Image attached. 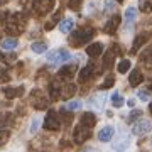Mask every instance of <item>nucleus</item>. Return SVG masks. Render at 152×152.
<instances>
[{
    "mask_svg": "<svg viewBox=\"0 0 152 152\" xmlns=\"http://www.w3.org/2000/svg\"><path fill=\"white\" fill-rule=\"evenodd\" d=\"M26 26H27V20L24 14L20 12H15L9 17V20L5 24V32L7 34H12V36H20L24 31H26Z\"/></svg>",
    "mask_w": 152,
    "mask_h": 152,
    "instance_id": "1",
    "label": "nucleus"
},
{
    "mask_svg": "<svg viewBox=\"0 0 152 152\" xmlns=\"http://www.w3.org/2000/svg\"><path fill=\"white\" fill-rule=\"evenodd\" d=\"M93 36H95V29H91V27H80V29H76L75 32L71 34L69 44L71 46H83V44H88V41H91Z\"/></svg>",
    "mask_w": 152,
    "mask_h": 152,
    "instance_id": "2",
    "label": "nucleus"
},
{
    "mask_svg": "<svg viewBox=\"0 0 152 152\" xmlns=\"http://www.w3.org/2000/svg\"><path fill=\"white\" fill-rule=\"evenodd\" d=\"M56 0H34L32 2V9L37 15H46L54 9Z\"/></svg>",
    "mask_w": 152,
    "mask_h": 152,
    "instance_id": "3",
    "label": "nucleus"
},
{
    "mask_svg": "<svg viewBox=\"0 0 152 152\" xmlns=\"http://www.w3.org/2000/svg\"><path fill=\"white\" fill-rule=\"evenodd\" d=\"M90 135H91V129H88V127H85V125L78 124L75 127V132H73V142L75 144H83V142H86L88 139H90Z\"/></svg>",
    "mask_w": 152,
    "mask_h": 152,
    "instance_id": "4",
    "label": "nucleus"
},
{
    "mask_svg": "<svg viewBox=\"0 0 152 152\" xmlns=\"http://www.w3.org/2000/svg\"><path fill=\"white\" fill-rule=\"evenodd\" d=\"M151 130H152V122H151V120L142 118V117L137 120L134 125H132V132H134L135 135H139V137L147 135V134H149Z\"/></svg>",
    "mask_w": 152,
    "mask_h": 152,
    "instance_id": "5",
    "label": "nucleus"
},
{
    "mask_svg": "<svg viewBox=\"0 0 152 152\" xmlns=\"http://www.w3.org/2000/svg\"><path fill=\"white\" fill-rule=\"evenodd\" d=\"M44 129H46V130H59V129H61L59 115L56 113L54 110H49V112H48L46 120H44Z\"/></svg>",
    "mask_w": 152,
    "mask_h": 152,
    "instance_id": "6",
    "label": "nucleus"
},
{
    "mask_svg": "<svg viewBox=\"0 0 152 152\" xmlns=\"http://www.w3.org/2000/svg\"><path fill=\"white\" fill-rule=\"evenodd\" d=\"M31 103H32V107L36 110H46L48 108V96H44L42 91H39V90H34L32 93H31Z\"/></svg>",
    "mask_w": 152,
    "mask_h": 152,
    "instance_id": "7",
    "label": "nucleus"
},
{
    "mask_svg": "<svg viewBox=\"0 0 152 152\" xmlns=\"http://www.w3.org/2000/svg\"><path fill=\"white\" fill-rule=\"evenodd\" d=\"M71 58V54L66 51V49H58V51H51L48 54V61L51 64H58L61 61H68Z\"/></svg>",
    "mask_w": 152,
    "mask_h": 152,
    "instance_id": "8",
    "label": "nucleus"
},
{
    "mask_svg": "<svg viewBox=\"0 0 152 152\" xmlns=\"http://www.w3.org/2000/svg\"><path fill=\"white\" fill-rule=\"evenodd\" d=\"M118 26H120V15L115 14V15H112L108 20H107V24H105V27H103V32L112 36V34H115V31L118 29Z\"/></svg>",
    "mask_w": 152,
    "mask_h": 152,
    "instance_id": "9",
    "label": "nucleus"
},
{
    "mask_svg": "<svg viewBox=\"0 0 152 152\" xmlns=\"http://www.w3.org/2000/svg\"><path fill=\"white\" fill-rule=\"evenodd\" d=\"M76 69H78L76 63L75 64H66V66H63V68L59 69L58 78H59V80H71V78L76 75Z\"/></svg>",
    "mask_w": 152,
    "mask_h": 152,
    "instance_id": "10",
    "label": "nucleus"
},
{
    "mask_svg": "<svg viewBox=\"0 0 152 152\" xmlns=\"http://www.w3.org/2000/svg\"><path fill=\"white\" fill-rule=\"evenodd\" d=\"M149 37H151V34H149V32L139 34V36L135 37V41H134V44H132V53H134V54L139 53V49H140L142 46H145V42L149 41Z\"/></svg>",
    "mask_w": 152,
    "mask_h": 152,
    "instance_id": "11",
    "label": "nucleus"
},
{
    "mask_svg": "<svg viewBox=\"0 0 152 152\" xmlns=\"http://www.w3.org/2000/svg\"><path fill=\"white\" fill-rule=\"evenodd\" d=\"M102 53H103V44H102V42L88 44L86 54L90 56V58H98V56H102Z\"/></svg>",
    "mask_w": 152,
    "mask_h": 152,
    "instance_id": "12",
    "label": "nucleus"
},
{
    "mask_svg": "<svg viewBox=\"0 0 152 152\" xmlns=\"http://www.w3.org/2000/svg\"><path fill=\"white\" fill-rule=\"evenodd\" d=\"M4 95H5L9 100L22 96V95H24V86H7V88H4Z\"/></svg>",
    "mask_w": 152,
    "mask_h": 152,
    "instance_id": "13",
    "label": "nucleus"
},
{
    "mask_svg": "<svg viewBox=\"0 0 152 152\" xmlns=\"http://www.w3.org/2000/svg\"><path fill=\"white\" fill-rule=\"evenodd\" d=\"M78 88L75 86V85H66V86H61V93H59V98L61 100H71V98L75 96V93Z\"/></svg>",
    "mask_w": 152,
    "mask_h": 152,
    "instance_id": "14",
    "label": "nucleus"
},
{
    "mask_svg": "<svg viewBox=\"0 0 152 152\" xmlns=\"http://www.w3.org/2000/svg\"><path fill=\"white\" fill-rule=\"evenodd\" d=\"M80 124L88 127V129H93L95 125H96V117L91 113V112H86V113L81 115V118H80Z\"/></svg>",
    "mask_w": 152,
    "mask_h": 152,
    "instance_id": "15",
    "label": "nucleus"
},
{
    "mask_svg": "<svg viewBox=\"0 0 152 152\" xmlns=\"http://www.w3.org/2000/svg\"><path fill=\"white\" fill-rule=\"evenodd\" d=\"M48 90H49V98H51V100H59V93H61L59 81H51Z\"/></svg>",
    "mask_w": 152,
    "mask_h": 152,
    "instance_id": "16",
    "label": "nucleus"
},
{
    "mask_svg": "<svg viewBox=\"0 0 152 152\" xmlns=\"http://www.w3.org/2000/svg\"><path fill=\"white\" fill-rule=\"evenodd\" d=\"M142 80H144V76H142L140 69H134L130 73V76H129V83H130V86H139L142 83Z\"/></svg>",
    "mask_w": 152,
    "mask_h": 152,
    "instance_id": "17",
    "label": "nucleus"
},
{
    "mask_svg": "<svg viewBox=\"0 0 152 152\" xmlns=\"http://www.w3.org/2000/svg\"><path fill=\"white\" fill-rule=\"evenodd\" d=\"M93 75V64H88L85 66L81 71H80V76H78V80H80V83H86L90 78H91Z\"/></svg>",
    "mask_w": 152,
    "mask_h": 152,
    "instance_id": "18",
    "label": "nucleus"
},
{
    "mask_svg": "<svg viewBox=\"0 0 152 152\" xmlns=\"http://www.w3.org/2000/svg\"><path fill=\"white\" fill-rule=\"evenodd\" d=\"M0 48L4 49V51H7V53H10V51H14V49L17 48V39L15 37H7L2 41V44H0Z\"/></svg>",
    "mask_w": 152,
    "mask_h": 152,
    "instance_id": "19",
    "label": "nucleus"
},
{
    "mask_svg": "<svg viewBox=\"0 0 152 152\" xmlns=\"http://www.w3.org/2000/svg\"><path fill=\"white\" fill-rule=\"evenodd\" d=\"M112 137H113V129H112V127H103V129L100 130V134H98L100 142H108Z\"/></svg>",
    "mask_w": 152,
    "mask_h": 152,
    "instance_id": "20",
    "label": "nucleus"
},
{
    "mask_svg": "<svg viewBox=\"0 0 152 152\" xmlns=\"http://www.w3.org/2000/svg\"><path fill=\"white\" fill-rule=\"evenodd\" d=\"M73 27H75V22L71 20V19H64V20H61V24H59V31L64 32V34L71 32Z\"/></svg>",
    "mask_w": 152,
    "mask_h": 152,
    "instance_id": "21",
    "label": "nucleus"
},
{
    "mask_svg": "<svg viewBox=\"0 0 152 152\" xmlns=\"http://www.w3.org/2000/svg\"><path fill=\"white\" fill-rule=\"evenodd\" d=\"M61 15H63V10H58V12L54 14V15H53L51 22H48V24L44 26V29H46V31H53V29H54V26L58 24V20L61 19Z\"/></svg>",
    "mask_w": 152,
    "mask_h": 152,
    "instance_id": "22",
    "label": "nucleus"
},
{
    "mask_svg": "<svg viewBox=\"0 0 152 152\" xmlns=\"http://www.w3.org/2000/svg\"><path fill=\"white\" fill-rule=\"evenodd\" d=\"M31 49H32L36 54H42V53L48 51V44L42 42V41H39V42H34L32 46H31Z\"/></svg>",
    "mask_w": 152,
    "mask_h": 152,
    "instance_id": "23",
    "label": "nucleus"
},
{
    "mask_svg": "<svg viewBox=\"0 0 152 152\" xmlns=\"http://www.w3.org/2000/svg\"><path fill=\"white\" fill-rule=\"evenodd\" d=\"M135 17H137V10L134 7H129L125 10V20H127V24H134L135 22Z\"/></svg>",
    "mask_w": 152,
    "mask_h": 152,
    "instance_id": "24",
    "label": "nucleus"
},
{
    "mask_svg": "<svg viewBox=\"0 0 152 152\" xmlns=\"http://www.w3.org/2000/svg\"><path fill=\"white\" fill-rule=\"evenodd\" d=\"M124 103H125V100L122 98V95L115 91L113 95H112V105H113L115 108H122V107H124Z\"/></svg>",
    "mask_w": 152,
    "mask_h": 152,
    "instance_id": "25",
    "label": "nucleus"
},
{
    "mask_svg": "<svg viewBox=\"0 0 152 152\" xmlns=\"http://www.w3.org/2000/svg\"><path fill=\"white\" fill-rule=\"evenodd\" d=\"M12 122V115L10 113H0V129H7Z\"/></svg>",
    "mask_w": 152,
    "mask_h": 152,
    "instance_id": "26",
    "label": "nucleus"
},
{
    "mask_svg": "<svg viewBox=\"0 0 152 152\" xmlns=\"http://www.w3.org/2000/svg\"><path fill=\"white\" fill-rule=\"evenodd\" d=\"M130 66H132V63L129 59H122L118 63V66H117V71L118 73H127V71L130 69Z\"/></svg>",
    "mask_w": 152,
    "mask_h": 152,
    "instance_id": "27",
    "label": "nucleus"
},
{
    "mask_svg": "<svg viewBox=\"0 0 152 152\" xmlns=\"http://www.w3.org/2000/svg\"><path fill=\"white\" fill-rule=\"evenodd\" d=\"M81 102H80V100H71L69 103L66 105L64 107V110H69V112H75V110H80L81 108Z\"/></svg>",
    "mask_w": 152,
    "mask_h": 152,
    "instance_id": "28",
    "label": "nucleus"
},
{
    "mask_svg": "<svg viewBox=\"0 0 152 152\" xmlns=\"http://www.w3.org/2000/svg\"><path fill=\"white\" fill-rule=\"evenodd\" d=\"M140 10L144 12V14H151L152 12V2H149V0H140Z\"/></svg>",
    "mask_w": 152,
    "mask_h": 152,
    "instance_id": "29",
    "label": "nucleus"
},
{
    "mask_svg": "<svg viewBox=\"0 0 152 152\" xmlns=\"http://www.w3.org/2000/svg\"><path fill=\"white\" fill-rule=\"evenodd\" d=\"M113 85H115V78L113 76H108V78L100 85V90H108V88H112Z\"/></svg>",
    "mask_w": 152,
    "mask_h": 152,
    "instance_id": "30",
    "label": "nucleus"
},
{
    "mask_svg": "<svg viewBox=\"0 0 152 152\" xmlns=\"http://www.w3.org/2000/svg\"><path fill=\"white\" fill-rule=\"evenodd\" d=\"M9 137H10V130L9 129H2L0 130V145H4L9 140Z\"/></svg>",
    "mask_w": 152,
    "mask_h": 152,
    "instance_id": "31",
    "label": "nucleus"
},
{
    "mask_svg": "<svg viewBox=\"0 0 152 152\" xmlns=\"http://www.w3.org/2000/svg\"><path fill=\"white\" fill-rule=\"evenodd\" d=\"M83 5V0H69L68 2V7H69L71 10H80Z\"/></svg>",
    "mask_w": 152,
    "mask_h": 152,
    "instance_id": "32",
    "label": "nucleus"
},
{
    "mask_svg": "<svg viewBox=\"0 0 152 152\" xmlns=\"http://www.w3.org/2000/svg\"><path fill=\"white\" fill-rule=\"evenodd\" d=\"M140 117H142V112H140V110H134V112L129 115V124H134V122H135V120H139Z\"/></svg>",
    "mask_w": 152,
    "mask_h": 152,
    "instance_id": "33",
    "label": "nucleus"
},
{
    "mask_svg": "<svg viewBox=\"0 0 152 152\" xmlns=\"http://www.w3.org/2000/svg\"><path fill=\"white\" fill-rule=\"evenodd\" d=\"M0 59L4 61V63H14L15 61V54H2L0 53Z\"/></svg>",
    "mask_w": 152,
    "mask_h": 152,
    "instance_id": "34",
    "label": "nucleus"
},
{
    "mask_svg": "<svg viewBox=\"0 0 152 152\" xmlns=\"http://www.w3.org/2000/svg\"><path fill=\"white\" fill-rule=\"evenodd\" d=\"M9 81H10V75L7 71L0 69V83H9Z\"/></svg>",
    "mask_w": 152,
    "mask_h": 152,
    "instance_id": "35",
    "label": "nucleus"
},
{
    "mask_svg": "<svg viewBox=\"0 0 152 152\" xmlns=\"http://www.w3.org/2000/svg\"><path fill=\"white\" fill-rule=\"evenodd\" d=\"M39 130V118H34L31 122V134H36Z\"/></svg>",
    "mask_w": 152,
    "mask_h": 152,
    "instance_id": "36",
    "label": "nucleus"
},
{
    "mask_svg": "<svg viewBox=\"0 0 152 152\" xmlns=\"http://www.w3.org/2000/svg\"><path fill=\"white\" fill-rule=\"evenodd\" d=\"M91 100H93V102H91V105H93V107H96V108H102V107H103V103H100V98L93 96Z\"/></svg>",
    "mask_w": 152,
    "mask_h": 152,
    "instance_id": "37",
    "label": "nucleus"
},
{
    "mask_svg": "<svg viewBox=\"0 0 152 152\" xmlns=\"http://www.w3.org/2000/svg\"><path fill=\"white\" fill-rule=\"evenodd\" d=\"M137 96L140 98V100H145L147 102V100H149V91H139L137 93Z\"/></svg>",
    "mask_w": 152,
    "mask_h": 152,
    "instance_id": "38",
    "label": "nucleus"
},
{
    "mask_svg": "<svg viewBox=\"0 0 152 152\" xmlns=\"http://www.w3.org/2000/svg\"><path fill=\"white\" fill-rule=\"evenodd\" d=\"M127 105H129V107H135V100H134V98H130V100L127 102Z\"/></svg>",
    "mask_w": 152,
    "mask_h": 152,
    "instance_id": "39",
    "label": "nucleus"
},
{
    "mask_svg": "<svg viewBox=\"0 0 152 152\" xmlns=\"http://www.w3.org/2000/svg\"><path fill=\"white\" fill-rule=\"evenodd\" d=\"M7 2H9V0H0V5H5Z\"/></svg>",
    "mask_w": 152,
    "mask_h": 152,
    "instance_id": "40",
    "label": "nucleus"
},
{
    "mask_svg": "<svg viewBox=\"0 0 152 152\" xmlns=\"http://www.w3.org/2000/svg\"><path fill=\"white\" fill-rule=\"evenodd\" d=\"M149 110H151V113H152V102H151V105H149Z\"/></svg>",
    "mask_w": 152,
    "mask_h": 152,
    "instance_id": "41",
    "label": "nucleus"
},
{
    "mask_svg": "<svg viewBox=\"0 0 152 152\" xmlns=\"http://www.w3.org/2000/svg\"><path fill=\"white\" fill-rule=\"evenodd\" d=\"M117 2H118V4H122V2H124V0H117Z\"/></svg>",
    "mask_w": 152,
    "mask_h": 152,
    "instance_id": "42",
    "label": "nucleus"
},
{
    "mask_svg": "<svg viewBox=\"0 0 152 152\" xmlns=\"http://www.w3.org/2000/svg\"><path fill=\"white\" fill-rule=\"evenodd\" d=\"M149 90H151V91H152V85H151V86H149Z\"/></svg>",
    "mask_w": 152,
    "mask_h": 152,
    "instance_id": "43",
    "label": "nucleus"
},
{
    "mask_svg": "<svg viewBox=\"0 0 152 152\" xmlns=\"http://www.w3.org/2000/svg\"><path fill=\"white\" fill-rule=\"evenodd\" d=\"M2 17H4V15H2V14H0V19H2Z\"/></svg>",
    "mask_w": 152,
    "mask_h": 152,
    "instance_id": "44",
    "label": "nucleus"
}]
</instances>
